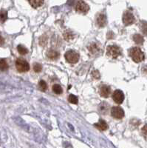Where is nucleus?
Instances as JSON below:
<instances>
[{"instance_id": "11", "label": "nucleus", "mask_w": 147, "mask_h": 148, "mask_svg": "<svg viewBox=\"0 0 147 148\" xmlns=\"http://www.w3.org/2000/svg\"><path fill=\"white\" fill-rule=\"evenodd\" d=\"M47 56L51 60H56L59 58L60 54L58 51L53 50V49H50L47 51Z\"/></svg>"}, {"instance_id": "21", "label": "nucleus", "mask_w": 147, "mask_h": 148, "mask_svg": "<svg viewBox=\"0 0 147 148\" xmlns=\"http://www.w3.org/2000/svg\"><path fill=\"white\" fill-rule=\"evenodd\" d=\"M47 84L46 83L45 81H44V80H41L40 82H39V88L40 90L43 91V92H45L46 90H47Z\"/></svg>"}, {"instance_id": "13", "label": "nucleus", "mask_w": 147, "mask_h": 148, "mask_svg": "<svg viewBox=\"0 0 147 148\" xmlns=\"http://www.w3.org/2000/svg\"><path fill=\"white\" fill-rule=\"evenodd\" d=\"M94 125H95V127L98 128L101 131H104V130H107L108 129V125L107 124V122L102 119H101L98 123H95Z\"/></svg>"}, {"instance_id": "28", "label": "nucleus", "mask_w": 147, "mask_h": 148, "mask_svg": "<svg viewBox=\"0 0 147 148\" xmlns=\"http://www.w3.org/2000/svg\"><path fill=\"white\" fill-rule=\"evenodd\" d=\"M142 133L144 136H147V125H145V126L143 127Z\"/></svg>"}, {"instance_id": "26", "label": "nucleus", "mask_w": 147, "mask_h": 148, "mask_svg": "<svg viewBox=\"0 0 147 148\" xmlns=\"http://www.w3.org/2000/svg\"><path fill=\"white\" fill-rule=\"evenodd\" d=\"M47 38L45 35H43L42 36L40 37L39 39V44L42 46H44L45 45H47Z\"/></svg>"}, {"instance_id": "15", "label": "nucleus", "mask_w": 147, "mask_h": 148, "mask_svg": "<svg viewBox=\"0 0 147 148\" xmlns=\"http://www.w3.org/2000/svg\"><path fill=\"white\" fill-rule=\"evenodd\" d=\"M88 49L91 53L95 54L97 53L99 51V50H100V46H99V45L98 44V43H96V42H93V43H92L89 46Z\"/></svg>"}, {"instance_id": "29", "label": "nucleus", "mask_w": 147, "mask_h": 148, "mask_svg": "<svg viewBox=\"0 0 147 148\" xmlns=\"http://www.w3.org/2000/svg\"><path fill=\"white\" fill-rule=\"evenodd\" d=\"M4 43H5V39H4L3 37L0 36V45H3Z\"/></svg>"}, {"instance_id": "7", "label": "nucleus", "mask_w": 147, "mask_h": 148, "mask_svg": "<svg viewBox=\"0 0 147 148\" xmlns=\"http://www.w3.org/2000/svg\"><path fill=\"white\" fill-rule=\"evenodd\" d=\"M111 115L116 119H121L124 118V111L120 107H113L111 109Z\"/></svg>"}, {"instance_id": "4", "label": "nucleus", "mask_w": 147, "mask_h": 148, "mask_svg": "<svg viewBox=\"0 0 147 148\" xmlns=\"http://www.w3.org/2000/svg\"><path fill=\"white\" fill-rule=\"evenodd\" d=\"M16 67L19 73H25L30 70V65L27 61L18 58L16 61Z\"/></svg>"}, {"instance_id": "18", "label": "nucleus", "mask_w": 147, "mask_h": 148, "mask_svg": "<svg viewBox=\"0 0 147 148\" xmlns=\"http://www.w3.org/2000/svg\"><path fill=\"white\" fill-rule=\"evenodd\" d=\"M8 69V64L4 59H0V71H5Z\"/></svg>"}, {"instance_id": "5", "label": "nucleus", "mask_w": 147, "mask_h": 148, "mask_svg": "<svg viewBox=\"0 0 147 148\" xmlns=\"http://www.w3.org/2000/svg\"><path fill=\"white\" fill-rule=\"evenodd\" d=\"M90 10V7L84 1H79L75 5V10L79 14H86Z\"/></svg>"}, {"instance_id": "12", "label": "nucleus", "mask_w": 147, "mask_h": 148, "mask_svg": "<svg viewBox=\"0 0 147 148\" xmlns=\"http://www.w3.org/2000/svg\"><path fill=\"white\" fill-rule=\"evenodd\" d=\"M98 110L101 114L106 115L108 113L109 110V105L107 102H102L99 104Z\"/></svg>"}, {"instance_id": "16", "label": "nucleus", "mask_w": 147, "mask_h": 148, "mask_svg": "<svg viewBox=\"0 0 147 148\" xmlns=\"http://www.w3.org/2000/svg\"><path fill=\"white\" fill-rule=\"evenodd\" d=\"M29 3L34 8H37L43 5L44 1L43 0H32V1H29Z\"/></svg>"}, {"instance_id": "14", "label": "nucleus", "mask_w": 147, "mask_h": 148, "mask_svg": "<svg viewBox=\"0 0 147 148\" xmlns=\"http://www.w3.org/2000/svg\"><path fill=\"white\" fill-rule=\"evenodd\" d=\"M63 36L64 39H65L66 41L70 42V41L73 40V39H75V34L72 32V30H67L63 34Z\"/></svg>"}, {"instance_id": "24", "label": "nucleus", "mask_w": 147, "mask_h": 148, "mask_svg": "<svg viewBox=\"0 0 147 148\" xmlns=\"http://www.w3.org/2000/svg\"><path fill=\"white\" fill-rule=\"evenodd\" d=\"M140 28H141V31L144 35L147 36V22H141L140 23Z\"/></svg>"}, {"instance_id": "8", "label": "nucleus", "mask_w": 147, "mask_h": 148, "mask_svg": "<svg viewBox=\"0 0 147 148\" xmlns=\"http://www.w3.org/2000/svg\"><path fill=\"white\" fill-rule=\"evenodd\" d=\"M112 99L116 104H122L124 100V92L120 90H116L114 91L112 94Z\"/></svg>"}, {"instance_id": "3", "label": "nucleus", "mask_w": 147, "mask_h": 148, "mask_svg": "<svg viewBox=\"0 0 147 148\" xmlns=\"http://www.w3.org/2000/svg\"><path fill=\"white\" fill-rule=\"evenodd\" d=\"M122 51L120 47L117 45H109L107 49V54L109 57L112 59H117L121 55Z\"/></svg>"}, {"instance_id": "10", "label": "nucleus", "mask_w": 147, "mask_h": 148, "mask_svg": "<svg viewBox=\"0 0 147 148\" xmlns=\"http://www.w3.org/2000/svg\"><path fill=\"white\" fill-rule=\"evenodd\" d=\"M96 24L100 27H104L107 25V18L104 14H99L96 18Z\"/></svg>"}, {"instance_id": "1", "label": "nucleus", "mask_w": 147, "mask_h": 148, "mask_svg": "<svg viewBox=\"0 0 147 148\" xmlns=\"http://www.w3.org/2000/svg\"><path fill=\"white\" fill-rule=\"evenodd\" d=\"M129 56L135 62H141L144 60L145 56L139 47H132L129 50Z\"/></svg>"}, {"instance_id": "19", "label": "nucleus", "mask_w": 147, "mask_h": 148, "mask_svg": "<svg viewBox=\"0 0 147 148\" xmlns=\"http://www.w3.org/2000/svg\"><path fill=\"white\" fill-rule=\"evenodd\" d=\"M8 18V11L5 10H0V22H4L7 20Z\"/></svg>"}, {"instance_id": "2", "label": "nucleus", "mask_w": 147, "mask_h": 148, "mask_svg": "<svg viewBox=\"0 0 147 148\" xmlns=\"http://www.w3.org/2000/svg\"><path fill=\"white\" fill-rule=\"evenodd\" d=\"M64 57L67 62L70 63V64H75L79 61L80 55L76 51H73V50H70L66 52Z\"/></svg>"}, {"instance_id": "23", "label": "nucleus", "mask_w": 147, "mask_h": 148, "mask_svg": "<svg viewBox=\"0 0 147 148\" xmlns=\"http://www.w3.org/2000/svg\"><path fill=\"white\" fill-rule=\"evenodd\" d=\"M68 101L70 103H72V104H78V102H79V99H78L77 96H74V95L72 94H70V96H68Z\"/></svg>"}, {"instance_id": "9", "label": "nucleus", "mask_w": 147, "mask_h": 148, "mask_svg": "<svg viewBox=\"0 0 147 148\" xmlns=\"http://www.w3.org/2000/svg\"><path fill=\"white\" fill-rule=\"evenodd\" d=\"M100 95L104 98H108L111 94V88L107 84H102L100 88Z\"/></svg>"}, {"instance_id": "6", "label": "nucleus", "mask_w": 147, "mask_h": 148, "mask_svg": "<svg viewBox=\"0 0 147 148\" xmlns=\"http://www.w3.org/2000/svg\"><path fill=\"white\" fill-rule=\"evenodd\" d=\"M135 16L130 11H126L123 15V22L124 25H131L135 22Z\"/></svg>"}, {"instance_id": "27", "label": "nucleus", "mask_w": 147, "mask_h": 148, "mask_svg": "<svg viewBox=\"0 0 147 148\" xmlns=\"http://www.w3.org/2000/svg\"><path fill=\"white\" fill-rule=\"evenodd\" d=\"M92 76H93L95 79H99V78H100V73H99L98 71H96V70L92 71Z\"/></svg>"}, {"instance_id": "22", "label": "nucleus", "mask_w": 147, "mask_h": 148, "mask_svg": "<svg viewBox=\"0 0 147 148\" xmlns=\"http://www.w3.org/2000/svg\"><path fill=\"white\" fill-rule=\"evenodd\" d=\"M17 50H18V52L20 54H22V55H25V54H27V53H28V50H27L25 46L22 45H18Z\"/></svg>"}, {"instance_id": "25", "label": "nucleus", "mask_w": 147, "mask_h": 148, "mask_svg": "<svg viewBox=\"0 0 147 148\" xmlns=\"http://www.w3.org/2000/svg\"><path fill=\"white\" fill-rule=\"evenodd\" d=\"M34 71H35L36 73H39L42 71V65L39 63H34Z\"/></svg>"}, {"instance_id": "17", "label": "nucleus", "mask_w": 147, "mask_h": 148, "mask_svg": "<svg viewBox=\"0 0 147 148\" xmlns=\"http://www.w3.org/2000/svg\"><path fill=\"white\" fill-rule=\"evenodd\" d=\"M133 40L137 45H142L144 43V37L140 34H135L133 36Z\"/></svg>"}, {"instance_id": "20", "label": "nucleus", "mask_w": 147, "mask_h": 148, "mask_svg": "<svg viewBox=\"0 0 147 148\" xmlns=\"http://www.w3.org/2000/svg\"><path fill=\"white\" fill-rule=\"evenodd\" d=\"M53 91L55 92V94H62V92H63V90H62V87H61L59 84H54L53 86Z\"/></svg>"}]
</instances>
